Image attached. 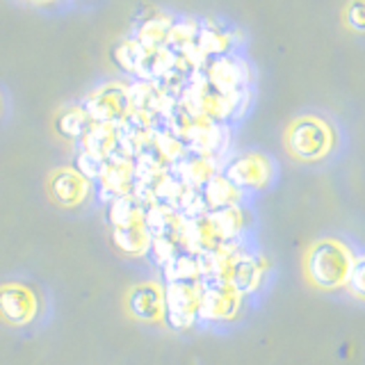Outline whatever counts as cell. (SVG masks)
Returning <instances> with one entry per match:
<instances>
[{"label":"cell","mask_w":365,"mask_h":365,"mask_svg":"<svg viewBox=\"0 0 365 365\" xmlns=\"http://www.w3.org/2000/svg\"><path fill=\"white\" fill-rule=\"evenodd\" d=\"M351 249L336 237H322L306 249L304 274L317 290H338L345 288L349 269L354 265Z\"/></svg>","instance_id":"obj_1"},{"label":"cell","mask_w":365,"mask_h":365,"mask_svg":"<svg viewBox=\"0 0 365 365\" xmlns=\"http://www.w3.org/2000/svg\"><path fill=\"white\" fill-rule=\"evenodd\" d=\"M336 146V130L315 114L297 117L285 130V148L299 163H319Z\"/></svg>","instance_id":"obj_2"},{"label":"cell","mask_w":365,"mask_h":365,"mask_svg":"<svg viewBox=\"0 0 365 365\" xmlns=\"http://www.w3.org/2000/svg\"><path fill=\"white\" fill-rule=\"evenodd\" d=\"M199 288V322H228L237 315L242 297L226 277H201Z\"/></svg>","instance_id":"obj_3"},{"label":"cell","mask_w":365,"mask_h":365,"mask_svg":"<svg viewBox=\"0 0 365 365\" xmlns=\"http://www.w3.org/2000/svg\"><path fill=\"white\" fill-rule=\"evenodd\" d=\"M222 174L233 182L240 192H256L269 185L274 176V165L267 155L262 153H240L228 160Z\"/></svg>","instance_id":"obj_4"},{"label":"cell","mask_w":365,"mask_h":365,"mask_svg":"<svg viewBox=\"0 0 365 365\" xmlns=\"http://www.w3.org/2000/svg\"><path fill=\"white\" fill-rule=\"evenodd\" d=\"M199 297L201 288L197 283H167L165 285V322L176 329H190L199 322Z\"/></svg>","instance_id":"obj_5"},{"label":"cell","mask_w":365,"mask_h":365,"mask_svg":"<svg viewBox=\"0 0 365 365\" xmlns=\"http://www.w3.org/2000/svg\"><path fill=\"white\" fill-rule=\"evenodd\" d=\"M91 123H119L130 114V96L123 85H106L85 98L80 106Z\"/></svg>","instance_id":"obj_6"},{"label":"cell","mask_w":365,"mask_h":365,"mask_svg":"<svg viewBox=\"0 0 365 365\" xmlns=\"http://www.w3.org/2000/svg\"><path fill=\"white\" fill-rule=\"evenodd\" d=\"M39 313V302L28 285L3 283L0 285V319L11 327H26Z\"/></svg>","instance_id":"obj_7"},{"label":"cell","mask_w":365,"mask_h":365,"mask_svg":"<svg viewBox=\"0 0 365 365\" xmlns=\"http://www.w3.org/2000/svg\"><path fill=\"white\" fill-rule=\"evenodd\" d=\"M125 311L146 324L165 322V285L158 281L133 285L125 294Z\"/></svg>","instance_id":"obj_8"},{"label":"cell","mask_w":365,"mask_h":365,"mask_svg":"<svg viewBox=\"0 0 365 365\" xmlns=\"http://www.w3.org/2000/svg\"><path fill=\"white\" fill-rule=\"evenodd\" d=\"M48 192L55 203L62 208H76V205L85 203L91 192V180H87L83 174H78L73 167L57 169L48 180Z\"/></svg>","instance_id":"obj_9"},{"label":"cell","mask_w":365,"mask_h":365,"mask_svg":"<svg viewBox=\"0 0 365 365\" xmlns=\"http://www.w3.org/2000/svg\"><path fill=\"white\" fill-rule=\"evenodd\" d=\"M265 272H267L265 260L254 256V254H249V251L240 249L231 260L228 281H231V285L240 297H247V294H254L262 285Z\"/></svg>","instance_id":"obj_10"},{"label":"cell","mask_w":365,"mask_h":365,"mask_svg":"<svg viewBox=\"0 0 365 365\" xmlns=\"http://www.w3.org/2000/svg\"><path fill=\"white\" fill-rule=\"evenodd\" d=\"M249 80L247 66L235 60V57L220 55L208 64V85L215 87L222 94H235L242 91Z\"/></svg>","instance_id":"obj_11"},{"label":"cell","mask_w":365,"mask_h":365,"mask_svg":"<svg viewBox=\"0 0 365 365\" xmlns=\"http://www.w3.org/2000/svg\"><path fill=\"white\" fill-rule=\"evenodd\" d=\"M182 185L201 190L217 174V163L215 158L208 155H197V153H185L180 160L174 163V171H171Z\"/></svg>","instance_id":"obj_12"},{"label":"cell","mask_w":365,"mask_h":365,"mask_svg":"<svg viewBox=\"0 0 365 365\" xmlns=\"http://www.w3.org/2000/svg\"><path fill=\"white\" fill-rule=\"evenodd\" d=\"M151 240L153 237H151V233L146 231L144 222L112 228V242H114V247H117L121 254L133 256V258L146 256L148 249H151Z\"/></svg>","instance_id":"obj_13"},{"label":"cell","mask_w":365,"mask_h":365,"mask_svg":"<svg viewBox=\"0 0 365 365\" xmlns=\"http://www.w3.org/2000/svg\"><path fill=\"white\" fill-rule=\"evenodd\" d=\"M201 194L205 199V205H208V210L240 205V197H242V192H240L224 174H220V171L201 187Z\"/></svg>","instance_id":"obj_14"},{"label":"cell","mask_w":365,"mask_h":365,"mask_svg":"<svg viewBox=\"0 0 365 365\" xmlns=\"http://www.w3.org/2000/svg\"><path fill=\"white\" fill-rule=\"evenodd\" d=\"M119 144V128L117 123H91L87 135L83 137V148L101 158H110L117 151Z\"/></svg>","instance_id":"obj_15"},{"label":"cell","mask_w":365,"mask_h":365,"mask_svg":"<svg viewBox=\"0 0 365 365\" xmlns=\"http://www.w3.org/2000/svg\"><path fill=\"white\" fill-rule=\"evenodd\" d=\"M171 26H174V21H171L169 16H165V14L146 16L140 23V28H137V39L135 41H140V46H142V48H146V51L165 48Z\"/></svg>","instance_id":"obj_16"},{"label":"cell","mask_w":365,"mask_h":365,"mask_svg":"<svg viewBox=\"0 0 365 365\" xmlns=\"http://www.w3.org/2000/svg\"><path fill=\"white\" fill-rule=\"evenodd\" d=\"M208 222L212 224L215 233L220 240H237L247 224L245 210L240 205H228V208L208 210Z\"/></svg>","instance_id":"obj_17"},{"label":"cell","mask_w":365,"mask_h":365,"mask_svg":"<svg viewBox=\"0 0 365 365\" xmlns=\"http://www.w3.org/2000/svg\"><path fill=\"white\" fill-rule=\"evenodd\" d=\"M144 210L146 208L133 194H121V197H114L108 203V222L112 224V228L130 226L137 222H144Z\"/></svg>","instance_id":"obj_18"},{"label":"cell","mask_w":365,"mask_h":365,"mask_svg":"<svg viewBox=\"0 0 365 365\" xmlns=\"http://www.w3.org/2000/svg\"><path fill=\"white\" fill-rule=\"evenodd\" d=\"M165 283H197L201 279L199 258L190 251H178L167 265L163 267Z\"/></svg>","instance_id":"obj_19"},{"label":"cell","mask_w":365,"mask_h":365,"mask_svg":"<svg viewBox=\"0 0 365 365\" xmlns=\"http://www.w3.org/2000/svg\"><path fill=\"white\" fill-rule=\"evenodd\" d=\"M194 46H197V51L203 57H220V55H226L228 46H231V37L224 34L220 28H215V26H210V23H205V26H199Z\"/></svg>","instance_id":"obj_20"},{"label":"cell","mask_w":365,"mask_h":365,"mask_svg":"<svg viewBox=\"0 0 365 365\" xmlns=\"http://www.w3.org/2000/svg\"><path fill=\"white\" fill-rule=\"evenodd\" d=\"M89 125H91V121L83 108H68L66 112L60 114V119H57V130H60V135L66 137V140H76V142L78 140L83 142Z\"/></svg>","instance_id":"obj_21"},{"label":"cell","mask_w":365,"mask_h":365,"mask_svg":"<svg viewBox=\"0 0 365 365\" xmlns=\"http://www.w3.org/2000/svg\"><path fill=\"white\" fill-rule=\"evenodd\" d=\"M146 55V48H142L140 41L135 39H125L121 41L117 48H114V62L119 64L121 71L125 73H137L142 66V60Z\"/></svg>","instance_id":"obj_22"},{"label":"cell","mask_w":365,"mask_h":365,"mask_svg":"<svg viewBox=\"0 0 365 365\" xmlns=\"http://www.w3.org/2000/svg\"><path fill=\"white\" fill-rule=\"evenodd\" d=\"M78 174H83L87 180H101L103 171H106V158H101L96 153H89V151H80L76 155V167H73Z\"/></svg>","instance_id":"obj_23"},{"label":"cell","mask_w":365,"mask_h":365,"mask_svg":"<svg viewBox=\"0 0 365 365\" xmlns=\"http://www.w3.org/2000/svg\"><path fill=\"white\" fill-rule=\"evenodd\" d=\"M178 251H180V247L174 237H153L151 249H148V256H151V260L158 267H165L167 262L178 254Z\"/></svg>","instance_id":"obj_24"},{"label":"cell","mask_w":365,"mask_h":365,"mask_svg":"<svg viewBox=\"0 0 365 365\" xmlns=\"http://www.w3.org/2000/svg\"><path fill=\"white\" fill-rule=\"evenodd\" d=\"M345 288L349 290V294H354L356 299L365 302V256H356L354 258V265L349 269V277Z\"/></svg>","instance_id":"obj_25"},{"label":"cell","mask_w":365,"mask_h":365,"mask_svg":"<svg viewBox=\"0 0 365 365\" xmlns=\"http://www.w3.org/2000/svg\"><path fill=\"white\" fill-rule=\"evenodd\" d=\"M345 26L351 32L365 34V0H349L345 7Z\"/></svg>","instance_id":"obj_26"},{"label":"cell","mask_w":365,"mask_h":365,"mask_svg":"<svg viewBox=\"0 0 365 365\" xmlns=\"http://www.w3.org/2000/svg\"><path fill=\"white\" fill-rule=\"evenodd\" d=\"M32 3H48V0H32Z\"/></svg>","instance_id":"obj_27"}]
</instances>
